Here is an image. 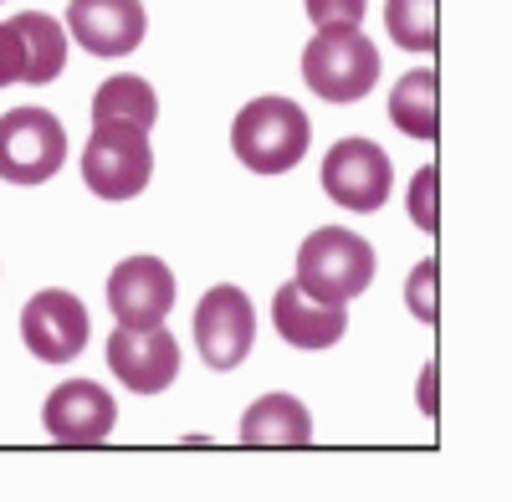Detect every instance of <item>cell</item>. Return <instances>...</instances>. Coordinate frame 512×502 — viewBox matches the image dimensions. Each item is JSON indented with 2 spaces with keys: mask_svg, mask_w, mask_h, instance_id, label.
Segmentation results:
<instances>
[{
  "mask_svg": "<svg viewBox=\"0 0 512 502\" xmlns=\"http://www.w3.org/2000/svg\"><path fill=\"white\" fill-rule=\"evenodd\" d=\"M313 144V123L292 98H256L231 123V149L256 175H287Z\"/></svg>",
  "mask_w": 512,
  "mask_h": 502,
  "instance_id": "cell-1",
  "label": "cell"
},
{
  "mask_svg": "<svg viewBox=\"0 0 512 502\" xmlns=\"http://www.w3.org/2000/svg\"><path fill=\"white\" fill-rule=\"evenodd\" d=\"M374 282V246L359 231L323 226L297 251V287L318 303H349Z\"/></svg>",
  "mask_w": 512,
  "mask_h": 502,
  "instance_id": "cell-2",
  "label": "cell"
},
{
  "mask_svg": "<svg viewBox=\"0 0 512 502\" xmlns=\"http://www.w3.org/2000/svg\"><path fill=\"white\" fill-rule=\"evenodd\" d=\"M303 82L328 103H359L379 82V47L359 26H323L303 52Z\"/></svg>",
  "mask_w": 512,
  "mask_h": 502,
  "instance_id": "cell-3",
  "label": "cell"
},
{
  "mask_svg": "<svg viewBox=\"0 0 512 502\" xmlns=\"http://www.w3.org/2000/svg\"><path fill=\"white\" fill-rule=\"evenodd\" d=\"M154 175L149 129L139 123H93V139L82 149V180L103 200H134Z\"/></svg>",
  "mask_w": 512,
  "mask_h": 502,
  "instance_id": "cell-4",
  "label": "cell"
},
{
  "mask_svg": "<svg viewBox=\"0 0 512 502\" xmlns=\"http://www.w3.org/2000/svg\"><path fill=\"white\" fill-rule=\"evenodd\" d=\"M67 129L47 108H11L0 118V180L6 185H41L62 170Z\"/></svg>",
  "mask_w": 512,
  "mask_h": 502,
  "instance_id": "cell-5",
  "label": "cell"
},
{
  "mask_svg": "<svg viewBox=\"0 0 512 502\" xmlns=\"http://www.w3.org/2000/svg\"><path fill=\"white\" fill-rule=\"evenodd\" d=\"M390 185H395V164L374 139H338L323 159V190L344 211H359V216L379 211L390 200Z\"/></svg>",
  "mask_w": 512,
  "mask_h": 502,
  "instance_id": "cell-6",
  "label": "cell"
},
{
  "mask_svg": "<svg viewBox=\"0 0 512 502\" xmlns=\"http://www.w3.org/2000/svg\"><path fill=\"white\" fill-rule=\"evenodd\" d=\"M195 344L210 369H236L256 344V313L241 287H210L195 308Z\"/></svg>",
  "mask_w": 512,
  "mask_h": 502,
  "instance_id": "cell-7",
  "label": "cell"
},
{
  "mask_svg": "<svg viewBox=\"0 0 512 502\" xmlns=\"http://www.w3.org/2000/svg\"><path fill=\"white\" fill-rule=\"evenodd\" d=\"M108 369L134 395H159V390L175 385V374H180V344L164 323H149V328L118 323V333L108 339Z\"/></svg>",
  "mask_w": 512,
  "mask_h": 502,
  "instance_id": "cell-8",
  "label": "cell"
},
{
  "mask_svg": "<svg viewBox=\"0 0 512 502\" xmlns=\"http://www.w3.org/2000/svg\"><path fill=\"white\" fill-rule=\"evenodd\" d=\"M21 339L36 359L47 364H67L82 354L88 344V308H82L77 292H62V287H47L21 308Z\"/></svg>",
  "mask_w": 512,
  "mask_h": 502,
  "instance_id": "cell-9",
  "label": "cell"
},
{
  "mask_svg": "<svg viewBox=\"0 0 512 502\" xmlns=\"http://www.w3.org/2000/svg\"><path fill=\"white\" fill-rule=\"evenodd\" d=\"M41 426L62 446H98L118 426V400L93 380H67L41 405Z\"/></svg>",
  "mask_w": 512,
  "mask_h": 502,
  "instance_id": "cell-10",
  "label": "cell"
},
{
  "mask_svg": "<svg viewBox=\"0 0 512 502\" xmlns=\"http://www.w3.org/2000/svg\"><path fill=\"white\" fill-rule=\"evenodd\" d=\"M175 292H180L175 287V272H169L159 257H128L108 277V308L128 328H149V323H164L169 318Z\"/></svg>",
  "mask_w": 512,
  "mask_h": 502,
  "instance_id": "cell-11",
  "label": "cell"
},
{
  "mask_svg": "<svg viewBox=\"0 0 512 502\" xmlns=\"http://www.w3.org/2000/svg\"><path fill=\"white\" fill-rule=\"evenodd\" d=\"M67 31L93 57H128L144 41V6L139 0H72Z\"/></svg>",
  "mask_w": 512,
  "mask_h": 502,
  "instance_id": "cell-12",
  "label": "cell"
},
{
  "mask_svg": "<svg viewBox=\"0 0 512 502\" xmlns=\"http://www.w3.org/2000/svg\"><path fill=\"white\" fill-rule=\"evenodd\" d=\"M272 323L292 349H333L349 328V313H344V303H318L297 282H287L272 298Z\"/></svg>",
  "mask_w": 512,
  "mask_h": 502,
  "instance_id": "cell-13",
  "label": "cell"
},
{
  "mask_svg": "<svg viewBox=\"0 0 512 502\" xmlns=\"http://www.w3.org/2000/svg\"><path fill=\"white\" fill-rule=\"evenodd\" d=\"M241 441L246 446H308L313 441V415L292 395H262L241 415Z\"/></svg>",
  "mask_w": 512,
  "mask_h": 502,
  "instance_id": "cell-14",
  "label": "cell"
},
{
  "mask_svg": "<svg viewBox=\"0 0 512 502\" xmlns=\"http://www.w3.org/2000/svg\"><path fill=\"white\" fill-rule=\"evenodd\" d=\"M390 118H395L400 134L436 144V134H441V77L431 67L405 72L390 93Z\"/></svg>",
  "mask_w": 512,
  "mask_h": 502,
  "instance_id": "cell-15",
  "label": "cell"
},
{
  "mask_svg": "<svg viewBox=\"0 0 512 502\" xmlns=\"http://www.w3.org/2000/svg\"><path fill=\"white\" fill-rule=\"evenodd\" d=\"M11 26L21 31V52H26V77L21 82L47 88L52 77H62V67H67V31L52 16H41V11H21Z\"/></svg>",
  "mask_w": 512,
  "mask_h": 502,
  "instance_id": "cell-16",
  "label": "cell"
},
{
  "mask_svg": "<svg viewBox=\"0 0 512 502\" xmlns=\"http://www.w3.org/2000/svg\"><path fill=\"white\" fill-rule=\"evenodd\" d=\"M154 118H159V98L144 77L118 72L93 93V123H139V129H149Z\"/></svg>",
  "mask_w": 512,
  "mask_h": 502,
  "instance_id": "cell-17",
  "label": "cell"
},
{
  "mask_svg": "<svg viewBox=\"0 0 512 502\" xmlns=\"http://www.w3.org/2000/svg\"><path fill=\"white\" fill-rule=\"evenodd\" d=\"M384 26L400 41L405 52H425L431 57L441 47V31H436V0H390L384 6Z\"/></svg>",
  "mask_w": 512,
  "mask_h": 502,
  "instance_id": "cell-18",
  "label": "cell"
},
{
  "mask_svg": "<svg viewBox=\"0 0 512 502\" xmlns=\"http://www.w3.org/2000/svg\"><path fill=\"white\" fill-rule=\"evenodd\" d=\"M436 190H441V170L436 164H425V170L410 180V216L425 236H436L441 231V211H436Z\"/></svg>",
  "mask_w": 512,
  "mask_h": 502,
  "instance_id": "cell-19",
  "label": "cell"
},
{
  "mask_svg": "<svg viewBox=\"0 0 512 502\" xmlns=\"http://www.w3.org/2000/svg\"><path fill=\"white\" fill-rule=\"evenodd\" d=\"M410 313L420 318V323H436V257H425L415 272H410Z\"/></svg>",
  "mask_w": 512,
  "mask_h": 502,
  "instance_id": "cell-20",
  "label": "cell"
},
{
  "mask_svg": "<svg viewBox=\"0 0 512 502\" xmlns=\"http://www.w3.org/2000/svg\"><path fill=\"white\" fill-rule=\"evenodd\" d=\"M303 6H308V21L323 31V26H359L369 0H303Z\"/></svg>",
  "mask_w": 512,
  "mask_h": 502,
  "instance_id": "cell-21",
  "label": "cell"
},
{
  "mask_svg": "<svg viewBox=\"0 0 512 502\" xmlns=\"http://www.w3.org/2000/svg\"><path fill=\"white\" fill-rule=\"evenodd\" d=\"M26 77V52H21V31L16 26H0V88Z\"/></svg>",
  "mask_w": 512,
  "mask_h": 502,
  "instance_id": "cell-22",
  "label": "cell"
},
{
  "mask_svg": "<svg viewBox=\"0 0 512 502\" xmlns=\"http://www.w3.org/2000/svg\"><path fill=\"white\" fill-rule=\"evenodd\" d=\"M420 410H425V415H436V364L425 369V380H420Z\"/></svg>",
  "mask_w": 512,
  "mask_h": 502,
  "instance_id": "cell-23",
  "label": "cell"
}]
</instances>
